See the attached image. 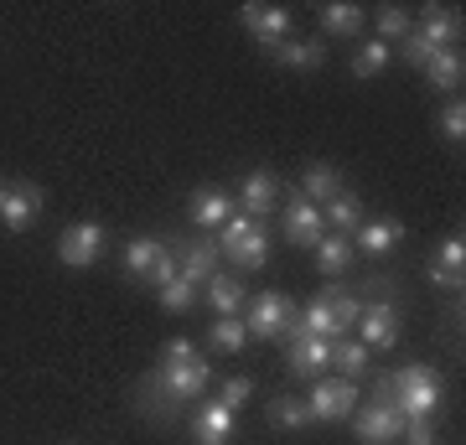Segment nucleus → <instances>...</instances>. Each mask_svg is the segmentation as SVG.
<instances>
[{
    "instance_id": "1a4fd4ad",
    "label": "nucleus",
    "mask_w": 466,
    "mask_h": 445,
    "mask_svg": "<svg viewBox=\"0 0 466 445\" xmlns=\"http://www.w3.org/2000/svg\"><path fill=\"white\" fill-rule=\"evenodd\" d=\"M238 21H244V32L259 42V47H280L285 36H290V11L285 5H269V0H249L244 11H238Z\"/></svg>"
},
{
    "instance_id": "7ed1b4c3",
    "label": "nucleus",
    "mask_w": 466,
    "mask_h": 445,
    "mask_svg": "<svg viewBox=\"0 0 466 445\" xmlns=\"http://www.w3.org/2000/svg\"><path fill=\"white\" fill-rule=\"evenodd\" d=\"M348 420H352V430H358L363 445H394L404 435V414L394 410V399H389V379H379V399H373V404H358Z\"/></svg>"
},
{
    "instance_id": "c756f323",
    "label": "nucleus",
    "mask_w": 466,
    "mask_h": 445,
    "mask_svg": "<svg viewBox=\"0 0 466 445\" xmlns=\"http://www.w3.org/2000/svg\"><path fill=\"white\" fill-rule=\"evenodd\" d=\"M389 57H394V47H383V42H363V47L352 52V78H379L383 67H389Z\"/></svg>"
},
{
    "instance_id": "5701e85b",
    "label": "nucleus",
    "mask_w": 466,
    "mask_h": 445,
    "mask_svg": "<svg viewBox=\"0 0 466 445\" xmlns=\"http://www.w3.org/2000/svg\"><path fill=\"white\" fill-rule=\"evenodd\" d=\"M321 217H327V233H342V238H352V233H358V223H363V197L342 187V192H337V197L321 207Z\"/></svg>"
},
{
    "instance_id": "473e14b6",
    "label": "nucleus",
    "mask_w": 466,
    "mask_h": 445,
    "mask_svg": "<svg viewBox=\"0 0 466 445\" xmlns=\"http://www.w3.org/2000/svg\"><path fill=\"white\" fill-rule=\"evenodd\" d=\"M435 130H441V140H451V146H461L466 140V104H461V94L435 115Z\"/></svg>"
},
{
    "instance_id": "c9c22d12",
    "label": "nucleus",
    "mask_w": 466,
    "mask_h": 445,
    "mask_svg": "<svg viewBox=\"0 0 466 445\" xmlns=\"http://www.w3.org/2000/svg\"><path fill=\"white\" fill-rule=\"evenodd\" d=\"M218 399H223L228 410H238V404H249V399H254V379H249V373H238V379H228Z\"/></svg>"
},
{
    "instance_id": "39448f33",
    "label": "nucleus",
    "mask_w": 466,
    "mask_h": 445,
    "mask_svg": "<svg viewBox=\"0 0 466 445\" xmlns=\"http://www.w3.org/2000/svg\"><path fill=\"white\" fill-rule=\"evenodd\" d=\"M358 342H363L368 352H389V347L400 342V306H394V296H368L363 300Z\"/></svg>"
},
{
    "instance_id": "4c0bfd02",
    "label": "nucleus",
    "mask_w": 466,
    "mask_h": 445,
    "mask_svg": "<svg viewBox=\"0 0 466 445\" xmlns=\"http://www.w3.org/2000/svg\"><path fill=\"white\" fill-rule=\"evenodd\" d=\"M400 57H404V63H410V67H425V63H431V57H435V52L425 47V42H420L415 32H410V36H404V42H400Z\"/></svg>"
},
{
    "instance_id": "b1692460",
    "label": "nucleus",
    "mask_w": 466,
    "mask_h": 445,
    "mask_svg": "<svg viewBox=\"0 0 466 445\" xmlns=\"http://www.w3.org/2000/svg\"><path fill=\"white\" fill-rule=\"evenodd\" d=\"M311 254H317L321 275H332V280H337V275H348V264H352V254H358V248H352V238H342V233H327Z\"/></svg>"
},
{
    "instance_id": "58836bf2",
    "label": "nucleus",
    "mask_w": 466,
    "mask_h": 445,
    "mask_svg": "<svg viewBox=\"0 0 466 445\" xmlns=\"http://www.w3.org/2000/svg\"><path fill=\"white\" fill-rule=\"evenodd\" d=\"M425 280H431L441 296H451V290L461 296V275H451V269H441V264H431V269H425Z\"/></svg>"
},
{
    "instance_id": "4be33fe9",
    "label": "nucleus",
    "mask_w": 466,
    "mask_h": 445,
    "mask_svg": "<svg viewBox=\"0 0 466 445\" xmlns=\"http://www.w3.org/2000/svg\"><path fill=\"white\" fill-rule=\"evenodd\" d=\"M461 78H466L461 47H441L431 63H425V83H431V88H441V94H456V88H461Z\"/></svg>"
},
{
    "instance_id": "aec40b11",
    "label": "nucleus",
    "mask_w": 466,
    "mask_h": 445,
    "mask_svg": "<svg viewBox=\"0 0 466 445\" xmlns=\"http://www.w3.org/2000/svg\"><path fill=\"white\" fill-rule=\"evenodd\" d=\"M337 192H342V171H337L332 161H317V166H306V171H300L296 197H306V202H317V207H327Z\"/></svg>"
},
{
    "instance_id": "a211bd4d",
    "label": "nucleus",
    "mask_w": 466,
    "mask_h": 445,
    "mask_svg": "<svg viewBox=\"0 0 466 445\" xmlns=\"http://www.w3.org/2000/svg\"><path fill=\"white\" fill-rule=\"evenodd\" d=\"M275 63H285L290 73H317L327 63V36H285L280 47H269Z\"/></svg>"
},
{
    "instance_id": "393cba45",
    "label": "nucleus",
    "mask_w": 466,
    "mask_h": 445,
    "mask_svg": "<svg viewBox=\"0 0 466 445\" xmlns=\"http://www.w3.org/2000/svg\"><path fill=\"white\" fill-rule=\"evenodd\" d=\"M410 32H415V16L404 5H383L379 16H373V42H383V47H400Z\"/></svg>"
},
{
    "instance_id": "a878e982",
    "label": "nucleus",
    "mask_w": 466,
    "mask_h": 445,
    "mask_svg": "<svg viewBox=\"0 0 466 445\" xmlns=\"http://www.w3.org/2000/svg\"><path fill=\"white\" fill-rule=\"evenodd\" d=\"M202 290H208V306L218 316H244V285L233 280V275H213Z\"/></svg>"
},
{
    "instance_id": "423d86ee",
    "label": "nucleus",
    "mask_w": 466,
    "mask_h": 445,
    "mask_svg": "<svg viewBox=\"0 0 466 445\" xmlns=\"http://www.w3.org/2000/svg\"><path fill=\"white\" fill-rule=\"evenodd\" d=\"M47 207V192L36 182H0V228L32 233V223Z\"/></svg>"
},
{
    "instance_id": "cd10ccee",
    "label": "nucleus",
    "mask_w": 466,
    "mask_h": 445,
    "mask_svg": "<svg viewBox=\"0 0 466 445\" xmlns=\"http://www.w3.org/2000/svg\"><path fill=\"white\" fill-rule=\"evenodd\" d=\"M321 300H327V306H332L337 337H348V331L358 327V316H363V300L352 296V290H342V285H327V290H321Z\"/></svg>"
},
{
    "instance_id": "ddd939ff",
    "label": "nucleus",
    "mask_w": 466,
    "mask_h": 445,
    "mask_svg": "<svg viewBox=\"0 0 466 445\" xmlns=\"http://www.w3.org/2000/svg\"><path fill=\"white\" fill-rule=\"evenodd\" d=\"M171 248H177V275H182V280L208 285L218 275V259H223V254H218L213 238H182V244H171Z\"/></svg>"
},
{
    "instance_id": "e433bc0d",
    "label": "nucleus",
    "mask_w": 466,
    "mask_h": 445,
    "mask_svg": "<svg viewBox=\"0 0 466 445\" xmlns=\"http://www.w3.org/2000/svg\"><path fill=\"white\" fill-rule=\"evenodd\" d=\"M404 445H435V420H404Z\"/></svg>"
},
{
    "instance_id": "6ab92c4d",
    "label": "nucleus",
    "mask_w": 466,
    "mask_h": 445,
    "mask_svg": "<svg viewBox=\"0 0 466 445\" xmlns=\"http://www.w3.org/2000/svg\"><path fill=\"white\" fill-rule=\"evenodd\" d=\"M228 435H233V410L223 399H208V404L192 410V440L198 445H228Z\"/></svg>"
},
{
    "instance_id": "0eeeda50",
    "label": "nucleus",
    "mask_w": 466,
    "mask_h": 445,
    "mask_svg": "<svg viewBox=\"0 0 466 445\" xmlns=\"http://www.w3.org/2000/svg\"><path fill=\"white\" fill-rule=\"evenodd\" d=\"M285 368H290V379H327V368H332V342L327 337H300V331L285 327Z\"/></svg>"
},
{
    "instance_id": "f3484780",
    "label": "nucleus",
    "mask_w": 466,
    "mask_h": 445,
    "mask_svg": "<svg viewBox=\"0 0 466 445\" xmlns=\"http://www.w3.org/2000/svg\"><path fill=\"white\" fill-rule=\"evenodd\" d=\"M171 254L167 238H156V233H135L130 244H125V275L140 285H150V275H156V264Z\"/></svg>"
},
{
    "instance_id": "2eb2a0df",
    "label": "nucleus",
    "mask_w": 466,
    "mask_h": 445,
    "mask_svg": "<svg viewBox=\"0 0 466 445\" xmlns=\"http://www.w3.org/2000/svg\"><path fill=\"white\" fill-rule=\"evenodd\" d=\"M404 238V223L400 217H363L358 233H352V248H363L368 259H383V254H394Z\"/></svg>"
},
{
    "instance_id": "7c9ffc66",
    "label": "nucleus",
    "mask_w": 466,
    "mask_h": 445,
    "mask_svg": "<svg viewBox=\"0 0 466 445\" xmlns=\"http://www.w3.org/2000/svg\"><path fill=\"white\" fill-rule=\"evenodd\" d=\"M156 296H161V311L182 316V311H192V306H198L202 285H192V280H182V275H177V280H171V285H161V290H156Z\"/></svg>"
},
{
    "instance_id": "20e7f679",
    "label": "nucleus",
    "mask_w": 466,
    "mask_h": 445,
    "mask_svg": "<svg viewBox=\"0 0 466 445\" xmlns=\"http://www.w3.org/2000/svg\"><path fill=\"white\" fill-rule=\"evenodd\" d=\"M358 410V383L352 379H317L311 383V394H306V414H311V425H332V420H348Z\"/></svg>"
},
{
    "instance_id": "c85d7f7f",
    "label": "nucleus",
    "mask_w": 466,
    "mask_h": 445,
    "mask_svg": "<svg viewBox=\"0 0 466 445\" xmlns=\"http://www.w3.org/2000/svg\"><path fill=\"white\" fill-rule=\"evenodd\" d=\"M244 342H249L244 316H218L213 327H208V347H213V352H238Z\"/></svg>"
},
{
    "instance_id": "f8f14e48",
    "label": "nucleus",
    "mask_w": 466,
    "mask_h": 445,
    "mask_svg": "<svg viewBox=\"0 0 466 445\" xmlns=\"http://www.w3.org/2000/svg\"><path fill=\"white\" fill-rule=\"evenodd\" d=\"M233 192H223V187H198L192 192V202H187V217H192V228H202V233H218L223 223L233 217Z\"/></svg>"
},
{
    "instance_id": "6e6552de",
    "label": "nucleus",
    "mask_w": 466,
    "mask_h": 445,
    "mask_svg": "<svg viewBox=\"0 0 466 445\" xmlns=\"http://www.w3.org/2000/svg\"><path fill=\"white\" fill-rule=\"evenodd\" d=\"M296 321V306H290V296H280V290H259V296L249 300V311H244V327H249V337H285V327Z\"/></svg>"
},
{
    "instance_id": "9d476101",
    "label": "nucleus",
    "mask_w": 466,
    "mask_h": 445,
    "mask_svg": "<svg viewBox=\"0 0 466 445\" xmlns=\"http://www.w3.org/2000/svg\"><path fill=\"white\" fill-rule=\"evenodd\" d=\"M104 223H73V228L57 233V259L67 264V269H88V264L104 254Z\"/></svg>"
},
{
    "instance_id": "dca6fc26",
    "label": "nucleus",
    "mask_w": 466,
    "mask_h": 445,
    "mask_svg": "<svg viewBox=\"0 0 466 445\" xmlns=\"http://www.w3.org/2000/svg\"><path fill=\"white\" fill-rule=\"evenodd\" d=\"M415 36L425 42L431 52L441 47H461V11H451V5H431L425 16H420Z\"/></svg>"
},
{
    "instance_id": "f704fd0d",
    "label": "nucleus",
    "mask_w": 466,
    "mask_h": 445,
    "mask_svg": "<svg viewBox=\"0 0 466 445\" xmlns=\"http://www.w3.org/2000/svg\"><path fill=\"white\" fill-rule=\"evenodd\" d=\"M202 358H208V352H202L192 337H171V342L161 347V363H202Z\"/></svg>"
},
{
    "instance_id": "4468645a",
    "label": "nucleus",
    "mask_w": 466,
    "mask_h": 445,
    "mask_svg": "<svg viewBox=\"0 0 466 445\" xmlns=\"http://www.w3.org/2000/svg\"><path fill=\"white\" fill-rule=\"evenodd\" d=\"M280 197L285 192H280V177H275V171H249V177L238 182V197L233 202H244V217H259V223H265Z\"/></svg>"
},
{
    "instance_id": "f257e3e1",
    "label": "nucleus",
    "mask_w": 466,
    "mask_h": 445,
    "mask_svg": "<svg viewBox=\"0 0 466 445\" xmlns=\"http://www.w3.org/2000/svg\"><path fill=\"white\" fill-rule=\"evenodd\" d=\"M389 399H394V410L404 414V420H435V410H441V373H435L431 363H410L400 368V373H389Z\"/></svg>"
},
{
    "instance_id": "bb28decb",
    "label": "nucleus",
    "mask_w": 466,
    "mask_h": 445,
    "mask_svg": "<svg viewBox=\"0 0 466 445\" xmlns=\"http://www.w3.org/2000/svg\"><path fill=\"white\" fill-rule=\"evenodd\" d=\"M368 363H373V352H368L363 342H348V337H337V342H332V368H337V379H363Z\"/></svg>"
},
{
    "instance_id": "72a5a7b5",
    "label": "nucleus",
    "mask_w": 466,
    "mask_h": 445,
    "mask_svg": "<svg viewBox=\"0 0 466 445\" xmlns=\"http://www.w3.org/2000/svg\"><path fill=\"white\" fill-rule=\"evenodd\" d=\"M431 264H441V269H451V275H461L466 269V244H461V233H446L441 244H435V259Z\"/></svg>"
},
{
    "instance_id": "9b49d317",
    "label": "nucleus",
    "mask_w": 466,
    "mask_h": 445,
    "mask_svg": "<svg viewBox=\"0 0 466 445\" xmlns=\"http://www.w3.org/2000/svg\"><path fill=\"white\" fill-rule=\"evenodd\" d=\"M280 228H285V238H290L296 248H317L321 238H327V217H321L317 202H306V197H296V192H290Z\"/></svg>"
},
{
    "instance_id": "2f4dec72",
    "label": "nucleus",
    "mask_w": 466,
    "mask_h": 445,
    "mask_svg": "<svg viewBox=\"0 0 466 445\" xmlns=\"http://www.w3.org/2000/svg\"><path fill=\"white\" fill-rule=\"evenodd\" d=\"M269 425H280V430H306V425H311V414H306V399L280 394L275 404H269Z\"/></svg>"
},
{
    "instance_id": "412c9836",
    "label": "nucleus",
    "mask_w": 466,
    "mask_h": 445,
    "mask_svg": "<svg viewBox=\"0 0 466 445\" xmlns=\"http://www.w3.org/2000/svg\"><path fill=\"white\" fill-rule=\"evenodd\" d=\"M321 32L337 42H352L358 32H368V11L352 0H332V5H321Z\"/></svg>"
},
{
    "instance_id": "f03ea898",
    "label": "nucleus",
    "mask_w": 466,
    "mask_h": 445,
    "mask_svg": "<svg viewBox=\"0 0 466 445\" xmlns=\"http://www.w3.org/2000/svg\"><path fill=\"white\" fill-rule=\"evenodd\" d=\"M218 254L233 259L238 269H265L269 264V228L259 223V217L233 213L228 223L218 228Z\"/></svg>"
}]
</instances>
